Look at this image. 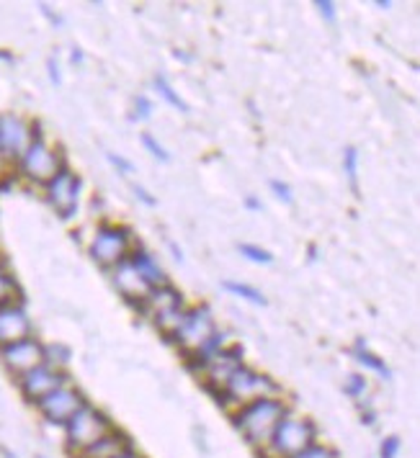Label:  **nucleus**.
<instances>
[{
	"mask_svg": "<svg viewBox=\"0 0 420 458\" xmlns=\"http://www.w3.org/2000/svg\"><path fill=\"white\" fill-rule=\"evenodd\" d=\"M399 451H402V440H399V436L381 437V443H379V458H398Z\"/></svg>",
	"mask_w": 420,
	"mask_h": 458,
	"instance_id": "nucleus-30",
	"label": "nucleus"
},
{
	"mask_svg": "<svg viewBox=\"0 0 420 458\" xmlns=\"http://www.w3.org/2000/svg\"><path fill=\"white\" fill-rule=\"evenodd\" d=\"M0 63H13V55L5 52V49H0Z\"/></svg>",
	"mask_w": 420,
	"mask_h": 458,
	"instance_id": "nucleus-42",
	"label": "nucleus"
},
{
	"mask_svg": "<svg viewBox=\"0 0 420 458\" xmlns=\"http://www.w3.org/2000/svg\"><path fill=\"white\" fill-rule=\"evenodd\" d=\"M64 430V448L73 458L85 454L93 443H99L106 433L114 430V422L101 412L99 407H93L90 402H85L83 407L70 417L63 425Z\"/></svg>",
	"mask_w": 420,
	"mask_h": 458,
	"instance_id": "nucleus-4",
	"label": "nucleus"
},
{
	"mask_svg": "<svg viewBox=\"0 0 420 458\" xmlns=\"http://www.w3.org/2000/svg\"><path fill=\"white\" fill-rule=\"evenodd\" d=\"M70 63L73 64L83 63V49H78V47H75V49H73V55H70Z\"/></svg>",
	"mask_w": 420,
	"mask_h": 458,
	"instance_id": "nucleus-39",
	"label": "nucleus"
},
{
	"mask_svg": "<svg viewBox=\"0 0 420 458\" xmlns=\"http://www.w3.org/2000/svg\"><path fill=\"white\" fill-rule=\"evenodd\" d=\"M64 167V155L57 145H52L44 134L34 137V142L23 149L16 160V173L31 186H47Z\"/></svg>",
	"mask_w": 420,
	"mask_h": 458,
	"instance_id": "nucleus-5",
	"label": "nucleus"
},
{
	"mask_svg": "<svg viewBox=\"0 0 420 458\" xmlns=\"http://www.w3.org/2000/svg\"><path fill=\"white\" fill-rule=\"evenodd\" d=\"M64 381H70L67 374L60 371V369H55V366H47V363H42V366H37V369H31V371H26V374L16 378L19 392H21V396L29 404H37L49 392H55L57 386H63Z\"/></svg>",
	"mask_w": 420,
	"mask_h": 458,
	"instance_id": "nucleus-12",
	"label": "nucleus"
},
{
	"mask_svg": "<svg viewBox=\"0 0 420 458\" xmlns=\"http://www.w3.org/2000/svg\"><path fill=\"white\" fill-rule=\"evenodd\" d=\"M0 363L3 369L11 376H23L26 371L37 369L44 363V343L37 340L34 335L31 337H23L19 343H11V345H3L0 348Z\"/></svg>",
	"mask_w": 420,
	"mask_h": 458,
	"instance_id": "nucleus-11",
	"label": "nucleus"
},
{
	"mask_svg": "<svg viewBox=\"0 0 420 458\" xmlns=\"http://www.w3.org/2000/svg\"><path fill=\"white\" fill-rule=\"evenodd\" d=\"M315 8H317V13H320L325 21L330 23V26L338 21V11H336V3H333V0H315Z\"/></svg>",
	"mask_w": 420,
	"mask_h": 458,
	"instance_id": "nucleus-32",
	"label": "nucleus"
},
{
	"mask_svg": "<svg viewBox=\"0 0 420 458\" xmlns=\"http://www.w3.org/2000/svg\"><path fill=\"white\" fill-rule=\"evenodd\" d=\"M269 188H271V193L281 201V204H295V193H292V186L287 183V181H281V178H271L269 181Z\"/></svg>",
	"mask_w": 420,
	"mask_h": 458,
	"instance_id": "nucleus-28",
	"label": "nucleus"
},
{
	"mask_svg": "<svg viewBox=\"0 0 420 458\" xmlns=\"http://www.w3.org/2000/svg\"><path fill=\"white\" fill-rule=\"evenodd\" d=\"M243 207L248 208V211H263V201L258 199V196H245V201H243Z\"/></svg>",
	"mask_w": 420,
	"mask_h": 458,
	"instance_id": "nucleus-36",
	"label": "nucleus"
},
{
	"mask_svg": "<svg viewBox=\"0 0 420 458\" xmlns=\"http://www.w3.org/2000/svg\"><path fill=\"white\" fill-rule=\"evenodd\" d=\"M129 263L134 266V271L148 281L150 289H158V286L170 284L168 276L163 271V266H160V260H158L150 250H145L142 245H134V248H132V252H129Z\"/></svg>",
	"mask_w": 420,
	"mask_h": 458,
	"instance_id": "nucleus-15",
	"label": "nucleus"
},
{
	"mask_svg": "<svg viewBox=\"0 0 420 458\" xmlns=\"http://www.w3.org/2000/svg\"><path fill=\"white\" fill-rule=\"evenodd\" d=\"M132 191H134V199H137V201H142L145 207H158V199H155V196H152V193H150L145 186L134 183V186H132Z\"/></svg>",
	"mask_w": 420,
	"mask_h": 458,
	"instance_id": "nucleus-34",
	"label": "nucleus"
},
{
	"mask_svg": "<svg viewBox=\"0 0 420 458\" xmlns=\"http://www.w3.org/2000/svg\"><path fill=\"white\" fill-rule=\"evenodd\" d=\"M343 173L348 178V183L358 196V149L356 147H346L343 149Z\"/></svg>",
	"mask_w": 420,
	"mask_h": 458,
	"instance_id": "nucleus-23",
	"label": "nucleus"
},
{
	"mask_svg": "<svg viewBox=\"0 0 420 458\" xmlns=\"http://www.w3.org/2000/svg\"><path fill=\"white\" fill-rule=\"evenodd\" d=\"M39 134H42L39 124L26 119L23 114H16V111L0 114V160L16 165L23 149L31 145L34 137H39Z\"/></svg>",
	"mask_w": 420,
	"mask_h": 458,
	"instance_id": "nucleus-8",
	"label": "nucleus"
},
{
	"mask_svg": "<svg viewBox=\"0 0 420 458\" xmlns=\"http://www.w3.org/2000/svg\"><path fill=\"white\" fill-rule=\"evenodd\" d=\"M237 252H240L245 260L258 263V266H271L273 263V252L266 250V248H261V245H253V242H240V245H237Z\"/></svg>",
	"mask_w": 420,
	"mask_h": 458,
	"instance_id": "nucleus-22",
	"label": "nucleus"
},
{
	"mask_svg": "<svg viewBox=\"0 0 420 458\" xmlns=\"http://www.w3.org/2000/svg\"><path fill=\"white\" fill-rule=\"evenodd\" d=\"M83 404H85L83 392H81L75 384L64 381L63 386H57L55 392H49V394L44 396V399H39L34 407H37V412L42 415V420L47 422V425H57V428H63L64 422L75 415Z\"/></svg>",
	"mask_w": 420,
	"mask_h": 458,
	"instance_id": "nucleus-10",
	"label": "nucleus"
},
{
	"mask_svg": "<svg viewBox=\"0 0 420 458\" xmlns=\"http://www.w3.org/2000/svg\"><path fill=\"white\" fill-rule=\"evenodd\" d=\"M31 335H34L31 317L19 301H11V304L0 307V348L11 345V343H19L23 337H31Z\"/></svg>",
	"mask_w": 420,
	"mask_h": 458,
	"instance_id": "nucleus-14",
	"label": "nucleus"
},
{
	"mask_svg": "<svg viewBox=\"0 0 420 458\" xmlns=\"http://www.w3.org/2000/svg\"><path fill=\"white\" fill-rule=\"evenodd\" d=\"M114 458H145L140 451H134V445L132 448H126V451H122L119 456H114Z\"/></svg>",
	"mask_w": 420,
	"mask_h": 458,
	"instance_id": "nucleus-38",
	"label": "nucleus"
},
{
	"mask_svg": "<svg viewBox=\"0 0 420 458\" xmlns=\"http://www.w3.org/2000/svg\"><path fill=\"white\" fill-rule=\"evenodd\" d=\"M67 360H70V351L64 345H44V363L47 366H55V369L64 371Z\"/></svg>",
	"mask_w": 420,
	"mask_h": 458,
	"instance_id": "nucleus-26",
	"label": "nucleus"
},
{
	"mask_svg": "<svg viewBox=\"0 0 420 458\" xmlns=\"http://www.w3.org/2000/svg\"><path fill=\"white\" fill-rule=\"evenodd\" d=\"M132 119L134 122H148V119H152V111H155V106H152V101H150L148 96H137L134 98V106H132Z\"/></svg>",
	"mask_w": 420,
	"mask_h": 458,
	"instance_id": "nucleus-29",
	"label": "nucleus"
},
{
	"mask_svg": "<svg viewBox=\"0 0 420 458\" xmlns=\"http://www.w3.org/2000/svg\"><path fill=\"white\" fill-rule=\"evenodd\" d=\"M168 245H170V252H173V258H176L178 263H184V250H181L176 242H168Z\"/></svg>",
	"mask_w": 420,
	"mask_h": 458,
	"instance_id": "nucleus-40",
	"label": "nucleus"
},
{
	"mask_svg": "<svg viewBox=\"0 0 420 458\" xmlns=\"http://www.w3.org/2000/svg\"><path fill=\"white\" fill-rule=\"evenodd\" d=\"M106 160L111 163V165L116 167L122 175H132L134 173V163L132 160H126L124 155H116V152H106Z\"/></svg>",
	"mask_w": 420,
	"mask_h": 458,
	"instance_id": "nucleus-31",
	"label": "nucleus"
},
{
	"mask_svg": "<svg viewBox=\"0 0 420 458\" xmlns=\"http://www.w3.org/2000/svg\"><path fill=\"white\" fill-rule=\"evenodd\" d=\"M47 75H49V83L55 85V88H60L63 85V72H60V64L55 57H49L47 60Z\"/></svg>",
	"mask_w": 420,
	"mask_h": 458,
	"instance_id": "nucleus-33",
	"label": "nucleus"
},
{
	"mask_svg": "<svg viewBox=\"0 0 420 458\" xmlns=\"http://www.w3.org/2000/svg\"><path fill=\"white\" fill-rule=\"evenodd\" d=\"M358 407H361V422L369 425V428H374L377 425V412L372 410V404L369 402H358Z\"/></svg>",
	"mask_w": 420,
	"mask_h": 458,
	"instance_id": "nucleus-35",
	"label": "nucleus"
},
{
	"mask_svg": "<svg viewBox=\"0 0 420 458\" xmlns=\"http://www.w3.org/2000/svg\"><path fill=\"white\" fill-rule=\"evenodd\" d=\"M140 145L145 147V152H150V157H155L158 163H170V152L150 131H140Z\"/></svg>",
	"mask_w": 420,
	"mask_h": 458,
	"instance_id": "nucleus-25",
	"label": "nucleus"
},
{
	"mask_svg": "<svg viewBox=\"0 0 420 458\" xmlns=\"http://www.w3.org/2000/svg\"><path fill=\"white\" fill-rule=\"evenodd\" d=\"M152 88H155V93H158L170 108H176V111H181V114H189V104L181 98V93H176V88L168 83L166 75H155V78H152Z\"/></svg>",
	"mask_w": 420,
	"mask_h": 458,
	"instance_id": "nucleus-19",
	"label": "nucleus"
},
{
	"mask_svg": "<svg viewBox=\"0 0 420 458\" xmlns=\"http://www.w3.org/2000/svg\"><path fill=\"white\" fill-rule=\"evenodd\" d=\"M39 458H44V456H39Z\"/></svg>",
	"mask_w": 420,
	"mask_h": 458,
	"instance_id": "nucleus-44",
	"label": "nucleus"
},
{
	"mask_svg": "<svg viewBox=\"0 0 420 458\" xmlns=\"http://www.w3.org/2000/svg\"><path fill=\"white\" fill-rule=\"evenodd\" d=\"M39 8H42V13H44V16H47V19H49V21L55 23V26H63V19H60V16H57V13H52V8H49V5H47V3H42V5H39Z\"/></svg>",
	"mask_w": 420,
	"mask_h": 458,
	"instance_id": "nucleus-37",
	"label": "nucleus"
},
{
	"mask_svg": "<svg viewBox=\"0 0 420 458\" xmlns=\"http://www.w3.org/2000/svg\"><path fill=\"white\" fill-rule=\"evenodd\" d=\"M281 386L273 381L269 374H261L251 369L248 363H240L230 371V376L222 381V386L214 392V396L219 399V404H225L227 410H237L243 404H248L253 399L261 396H279Z\"/></svg>",
	"mask_w": 420,
	"mask_h": 458,
	"instance_id": "nucleus-2",
	"label": "nucleus"
},
{
	"mask_svg": "<svg viewBox=\"0 0 420 458\" xmlns=\"http://www.w3.org/2000/svg\"><path fill=\"white\" fill-rule=\"evenodd\" d=\"M134 245H137V240H134L132 229L124 227V225H116V222H104L96 227L90 242H88V255L96 266L108 271L116 263L126 260Z\"/></svg>",
	"mask_w": 420,
	"mask_h": 458,
	"instance_id": "nucleus-6",
	"label": "nucleus"
},
{
	"mask_svg": "<svg viewBox=\"0 0 420 458\" xmlns=\"http://www.w3.org/2000/svg\"><path fill=\"white\" fill-rule=\"evenodd\" d=\"M132 448V440L126 433H122L119 428H114L111 433H106L99 443H93L85 454H81L78 458H114L119 456L122 451Z\"/></svg>",
	"mask_w": 420,
	"mask_h": 458,
	"instance_id": "nucleus-17",
	"label": "nucleus"
},
{
	"mask_svg": "<svg viewBox=\"0 0 420 458\" xmlns=\"http://www.w3.org/2000/svg\"><path fill=\"white\" fill-rule=\"evenodd\" d=\"M19 299V284L16 278L11 276V271L5 268V263L0 260V307L3 304H11Z\"/></svg>",
	"mask_w": 420,
	"mask_h": 458,
	"instance_id": "nucleus-21",
	"label": "nucleus"
},
{
	"mask_svg": "<svg viewBox=\"0 0 420 458\" xmlns=\"http://www.w3.org/2000/svg\"><path fill=\"white\" fill-rule=\"evenodd\" d=\"M108 278H111L114 289L119 292V296L124 299L126 304H132V307H140L148 299V293L152 292L148 281L134 271L129 258L122 260V263H116L114 268H108Z\"/></svg>",
	"mask_w": 420,
	"mask_h": 458,
	"instance_id": "nucleus-13",
	"label": "nucleus"
},
{
	"mask_svg": "<svg viewBox=\"0 0 420 458\" xmlns=\"http://www.w3.org/2000/svg\"><path fill=\"white\" fill-rule=\"evenodd\" d=\"M351 355L356 358L358 363H361L366 371L377 374L379 378H384V381H390V378H392V369L387 366V360H384V358H379L377 353H372L364 337H356V343H354V348H351Z\"/></svg>",
	"mask_w": 420,
	"mask_h": 458,
	"instance_id": "nucleus-18",
	"label": "nucleus"
},
{
	"mask_svg": "<svg viewBox=\"0 0 420 458\" xmlns=\"http://www.w3.org/2000/svg\"><path fill=\"white\" fill-rule=\"evenodd\" d=\"M173 57H176V60H181V63H191V55H186V52H178V49L173 52Z\"/></svg>",
	"mask_w": 420,
	"mask_h": 458,
	"instance_id": "nucleus-41",
	"label": "nucleus"
},
{
	"mask_svg": "<svg viewBox=\"0 0 420 458\" xmlns=\"http://www.w3.org/2000/svg\"><path fill=\"white\" fill-rule=\"evenodd\" d=\"M343 392H346V396H351L354 402H364V396L369 392V378L364 374H351L343 384Z\"/></svg>",
	"mask_w": 420,
	"mask_h": 458,
	"instance_id": "nucleus-24",
	"label": "nucleus"
},
{
	"mask_svg": "<svg viewBox=\"0 0 420 458\" xmlns=\"http://www.w3.org/2000/svg\"><path fill=\"white\" fill-rule=\"evenodd\" d=\"M310 260H317V248H315V245H310Z\"/></svg>",
	"mask_w": 420,
	"mask_h": 458,
	"instance_id": "nucleus-43",
	"label": "nucleus"
},
{
	"mask_svg": "<svg viewBox=\"0 0 420 458\" xmlns=\"http://www.w3.org/2000/svg\"><path fill=\"white\" fill-rule=\"evenodd\" d=\"M317 440H320V433H317L315 420H310L307 415H302V412L289 407V412L279 420L271 440H269V445H266V451L261 456L292 458L296 454H302L304 448H310Z\"/></svg>",
	"mask_w": 420,
	"mask_h": 458,
	"instance_id": "nucleus-3",
	"label": "nucleus"
},
{
	"mask_svg": "<svg viewBox=\"0 0 420 458\" xmlns=\"http://www.w3.org/2000/svg\"><path fill=\"white\" fill-rule=\"evenodd\" d=\"M292 458H340L338 456V451L333 448V445H328V443H313L310 448H304L302 454H296V456Z\"/></svg>",
	"mask_w": 420,
	"mask_h": 458,
	"instance_id": "nucleus-27",
	"label": "nucleus"
},
{
	"mask_svg": "<svg viewBox=\"0 0 420 458\" xmlns=\"http://www.w3.org/2000/svg\"><path fill=\"white\" fill-rule=\"evenodd\" d=\"M287 412H289V402L284 399V394L261 396V399H253L248 404L232 410L230 420L232 428L243 436V440L251 445L253 451L263 454L279 420Z\"/></svg>",
	"mask_w": 420,
	"mask_h": 458,
	"instance_id": "nucleus-1",
	"label": "nucleus"
},
{
	"mask_svg": "<svg viewBox=\"0 0 420 458\" xmlns=\"http://www.w3.org/2000/svg\"><path fill=\"white\" fill-rule=\"evenodd\" d=\"M222 289L230 292L232 296H237V299H243V301H248V304H255V307H266L269 304V299L263 293L258 292L255 286H251V284H243V281H222Z\"/></svg>",
	"mask_w": 420,
	"mask_h": 458,
	"instance_id": "nucleus-20",
	"label": "nucleus"
},
{
	"mask_svg": "<svg viewBox=\"0 0 420 458\" xmlns=\"http://www.w3.org/2000/svg\"><path fill=\"white\" fill-rule=\"evenodd\" d=\"M184 304H186L184 293L178 292L176 286L166 284V286H158V289H152V292L148 293V299H145V301H142L137 310L145 314L148 319H152L155 314L168 312V310H173V307H184Z\"/></svg>",
	"mask_w": 420,
	"mask_h": 458,
	"instance_id": "nucleus-16",
	"label": "nucleus"
},
{
	"mask_svg": "<svg viewBox=\"0 0 420 458\" xmlns=\"http://www.w3.org/2000/svg\"><path fill=\"white\" fill-rule=\"evenodd\" d=\"M81 193H83V178L67 165L44 186L47 204L55 208L64 222L75 219V214L81 208Z\"/></svg>",
	"mask_w": 420,
	"mask_h": 458,
	"instance_id": "nucleus-9",
	"label": "nucleus"
},
{
	"mask_svg": "<svg viewBox=\"0 0 420 458\" xmlns=\"http://www.w3.org/2000/svg\"><path fill=\"white\" fill-rule=\"evenodd\" d=\"M217 330L219 327H217V319H214L210 307L207 304H193V307L186 310L181 325L176 327V333L170 335L168 340L176 348H181V353L189 355L196 348H201Z\"/></svg>",
	"mask_w": 420,
	"mask_h": 458,
	"instance_id": "nucleus-7",
	"label": "nucleus"
}]
</instances>
